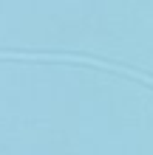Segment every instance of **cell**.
I'll use <instances>...</instances> for the list:
<instances>
[{"label":"cell","mask_w":153,"mask_h":155,"mask_svg":"<svg viewBox=\"0 0 153 155\" xmlns=\"http://www.w3.org/2000/svg\"><path fill=\"white\" fill-rule=\"evenodd\" d=\"M0 59L6 62H68V65H88L96 71H111L116 76H128L139 85H148L153 90V76L142 74V71H133L128 65H116L111 59L102 57H88V54H57V51H0Z\"/></svg>","instance_id":"1"}]
</instances>
